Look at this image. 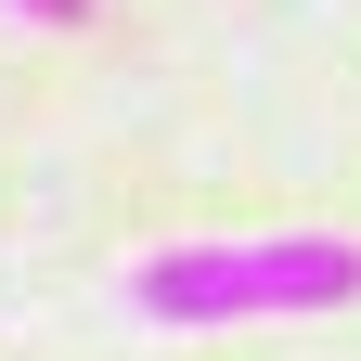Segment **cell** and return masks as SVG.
Masks as SVG:
<instances>
[{"mask_svg":"<svg viewBox=\"0 0 361 361\" xmlns=\"http://www.w3.org/2000/svg\"><path fill=\"white\" fill-rule=\"evenodd\" d=\"M361 297V233H258V245H168L129 271L142 323H310Z\"/></svg>","mask_w":361,"mask_h":361,"instance_id":"1","label":"cell"},{"mask_svg":"<svg viewBox=\"0 0 361 361\" xmlns=\"http://www.w3.org/2000/svg\"><path fill=\"white\" fill-rule=\"evenodd\" d=\"M0 13H26V26H90V0H0Z\"/></svg>","mask_w":361,"mask_h":361,"instance_id":"2","label":"cell"}]
</instances>
